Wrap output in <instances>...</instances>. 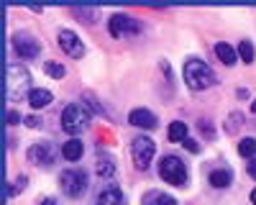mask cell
<instances>
[{
    "instance_id": "obj_1",
    "label": "cell",
    "mask_w": 256,
    "mask_h": 205,
    "mask_svg": "<svg viewBox=\"0 0 256 205\" xmlns=\"http://www.w3.org/2000/svg\"><path fill=\"white\" fill-rule=\"evenodd\" d=\"M184 82L192 90H208L218 82V77H216V72H212V67L208 64V62L187 59L184 62Z\"/></svg>"
},
{
    "instance_id": "obj_2",
    "label": "cell",
    "mask_w": 256,
    "mask_h": 205,
    "mask_svg": "<svg viewBox=\"0 0 256 205\" xmlns=\"http://www.w3.org/2000/svg\"><path fill=\"white\" fill-rule=\"evenodd\" d=\"M90 120H92V116H90L84 102H70V106L62 110V128L67 134H72V136L82 134L90 126Z\"/></svg>"
},
{
    "instance_id": "obj_3",
    "label": "cell",
    "mask_w": 256,
    "mask_h": 205,
    "mask_svg": "<svg viewBox=\"0 0 256 205\" xmlns=\"http://www.w3.org/2000/svg\"><path fill=\"white\" fill-rule=\"evenodd\" d=\"M6 95H8V100H20L24 95H31V74H28V70H24L20 64L8 67Z\"/></svg>"
},
{
    "instance_id": "obj_4",
    "label": "cell",
    "mask_w": 256,
    "mask_h": 205,
    "mask_svg": "<svg viewBox=\"0 0 256 205\" xmlns=\"http://www.w3.org/2000/svg\"><path fill=\"white\" fill-rule=\"evenodd\" d=\"M159 174H162V180H164V182L174 184V188H180V184H184V182L190 180V170H187V164H184L180 156H174V154L162 156V162H159Z\"/></svg>"
},
{
    "instance_id": "obj_5",
    "label": "cell",
    "mask_w": 256,
    "mask_h": 205,
    "mask_svg": "<svg viewBox=\"0 0 256 205\" xmlns=\"http://www.w3.org/2000/svg\"><path fill=\"white\" fill-rule=\"evenodd\" d=\"M59 184H62L64 195L82 198L84 190H88V172L84 170H64L62 177H59Z\"/></svg>"
},
{
    "instance_id": "obj_6",
    "label": "cell",
    "mask_w": 256,
    "mask_h": 205,
    "mask_svg": "<svg viewBox=\"0 0 256 205\" xmlns=\"http://www.w3.org/2000/svg\"><path fill=\"white\" fill-rule=\"evenodd\" d=\"M154 154H156V144L148 138V136H136L131 141V156H134L136 170H148V164H152Z\"/></svg>"
},
{
    "instance_id": "obj_7",
    "label": "cell",
    "mask_w": 256,
    "mask_h": 205,
    "mask_svg": "<svg viewBox=\"0 0 256 205\" xmlns=\"http://www.w3.org/2000/svg\"><path fill=\"white\" fill-rule=\"evenodd\" d=\"M108 28H110V34H113L116 38H126V36L141 34V24H138L136 18L126 16V13H116V16H110Z\"/></svg>"
},
{
    "instance_id": "obj_8",
    "label": "cell",
    "mask_w": 256,
    "mask_h": 205,
    "mask_svg": "<svg viewBox=\"0 0 256 205\" xmlns=\"http://www.w3.org/2000/svg\"><path fill=\"white\" fill-rule=\"evenodd\" d=\"M26 156H28L31 164H44V167H49L56 159V149L52 146V141H38L26 152Z\"/></svg>"
},
{
    "instance_id": "obj_9",
    "label": "cell",
    "mask_w": 256,
    "mask_h": 205,
    "mask_svg": "<svg viewBox=\"0 0 256 205\" xmlns=\"http://www.w3.org/2000/svg\"><path fill=\"white\" fill-rule=\"evenodd\" d=\"M13 49H16L18 56H24V59H36L41 54V44L28 34H16L13 36Z\"/></svg>"
},
{
    "instance_id": "obj_10",
    "label": "cell",
    "mask_w": 256,
    "mask_h": 205,
    "mask_svg": "<svg viewBox=\"0 0 256 205\" xmlns=\"http://www.w3.org/2000/svg\"><path fill=\"white\" fill-rule=\"evenodd\" d=\"M59 49L67 56H72V59H80L84 54V44L80 41V36L74 31H67V28L59 31Z\"/></svg>"
},
{
    "instance_id": "obj_11",
    "label": "cell",
    "mask_w": 256,
    "mask_h": 205,
    "mask_svg": "<svg viewBox=\"0 0 256 205\" xmlns=\"http://www.w3.org/2000/svg\"><path fill=\"white\" fill-rule=\"evenodd\" d=\"M128 123L131 126H136V128H146V131H152V128H156V116L152 113V110H146V108H136V110H131L128 113Z\"/></svg>"
},
{
    "instance_id": "obj_12",
    "label": "cell",
    "mask_w": 256,
    "mask_h": 205,
    "mask_svg": "<svg viewBox=\"0 0 256 205\" xmlns=\"http://www.w3.org/2000/svg\"><path fill=\"white\" fill-rule=\"evenodd\" d=\"M98 205H123V192L118 184H102V190L98 192Z\"/></svg>"
},
{
    "instance_id": "obj_13",
    "label": "cell",
    "mask_w": 256,
    "mask_h": 205,
    "mask_svg": "<svg viewBox=\"0 0 256 205\" xmlns=\"http://www.w3.org/2000/svg\"><path fill=\"white\" fill-rule=\"evenodd\" d=\"M52 100H54V98H52V92H49V90H44V88H34V90H31V95H28V102H31V108H34V110L46 108Z\"/></svg>"
},
{
    "instance_id": "obj_14",
    "label": "cell",
    "mask_w": 256,
    "mask_h": 205,
    "mask_svg": "<svg viewBox=\"0 0 256 205\" xmlns=\"http://www.w3.org/2000/svg\"><path fill=\"white\" fill-rule=\"evenodd\" d=\"M84 146H82V141L80 138H70V141H64V146H62V154L67 162H77L82 156Z\"/></svg>"
},
{
    "instance_id": "obj_15",
    "label": "cell",
    "mask_w": 256,
    "mask_h": 205,
    "mask_svg": "<svg viewBox=\"0 0 256 205\" xmlns=\"http://www.w3.org/2000/svg\"><path fill=\"white\" fill-rule=\"evenodd\" d=\"M216 54H218V59L223 62V64H236L238 62V56H236V49H233L230 44H226V41H220V44H216Z\"/></svg>"
},
{
    "instance_id": "obj_16",
    "label": "cell",
    "mask_w": 256,
    "mask_h": 205,
    "mask_svg": "<svg viewBox=\"0 0 256 205\" xmlns=\"http://www.w3.org/2000/svg\"><path fill=\"white\" fill-rule=\"evenodd\" d=\"M95 170H98V177L100 180H113L116 177V164L110 156H100L98 164H95Z\"/></svg>"
},
{
    "instance_id": "obj_17",
    "label": "cell",
    "mask_w": 256,
    "mask_h": 205,
    "mask_svg": "<svg viewBox=\"0 0 256 205\" xmlns=\"http://www.w3.org/2000/svg\"><path fill=\"white\" fill-rule=\"evenodd\" d=\"M230 180H233L230 170H212L210 172V184H212V188H228Z\"/></svg>"
},
{
    "instance_id": "obj_18",
    "label": "cell",
    "mask_w": 256,
    "mask_h": 205,
    "mask_svg": "<svg viewBox=\"0 0 256 205\" xmlns=\"http://www.w3.org/2000/svg\"><path fill=\"white\" fill-rule=\"evenodd\" d=\"M144 205H177V200L172 198V195H164V192H148L146 198H144Z\"/></svg>"
},
{
    "instance_id": "obj_19",
    "label": "cell",
    "mask_w": 256,
    "mask_h": 205,
    "mask_svg": "<svg viewBox=\"0 0 256 205\" xmlns=\"http://www.w3.org/2000/svg\"><path fill=\"white\" fill-rule=\"evenodd\" d=\"M72 13L80 18V20H88V24H92V20H98L100 18V10L98 8H82V6H72Z\"/></svg>"
},
{
    "instance_id": "obj_20",
    "label": "cell",
    "mask_w": 256,
    "mask_h": 205,
    "mask_svg": "<svg viewBox=\"0 0 256 205\" xmlns=\"http://www.w3.org/2000/svg\"><path fill=\"white\" fill-rule=\"evenodd\" d=\"M184 138H187V126L182 120H174L172 126H169V141H174V144H184Z\"/></svg>"
},
{
    "instance_id": "obj_21",
    "label": "cell",
    "mask_w": 256,
    "mask_h": 205,
    "mask_svg": "<svg viewBox=\"0 0 256 205\" xmlns=\"http://www.w3.org/2000/svg\"><path fill=\"white\" fill-rule=\"evenodd\" d=\"M241 126H244V113H230L228 118H226V131L228 134H238L241 131Z\"/></svg>"
},
{
    "instance_id": "obj_22",
    "label": "cell",
    "mask_w": 256,
    "mask_h": 205,
    "mask_svg": "<svg viewBox=\"0 0 256 205\" xmlns=\"http://www.w3.org/2000/svg\"><path fill=\"white\" fill-rule=\"evenodd\" d=\"M238 56L246 62V64H251V62H254V56H256V49H254V44H251V41H241V44H238Z\"/></svg>"
},
{
    "instance_id": "obj_23",
    "label": "cell",
    "mask_w": 256,
    "mask_h": 205,
    "mask_svg": "<svg viewBox=\"0 0 256 205\" xmlns=\"http://www.w3.org/2000/svg\"><path fill=\"white\" fill-rule=\"evenodd\" d=\"M238 154L246 156V159H251V156L256 154V138H244V141L238 144Z\"/></svg>"
},
{
    "instance_id": "obj_24",
    "label": "cell",
    "mask_w": 256,
    "mask_h": 205,
    "mask_svg": "<svg viewBox=\"0 0 256 205\" xmlns=\"http://www.w3.org/2000/svg\"><path fill=\"white\" fill-rule=\"evenodd\" d=\"M44 72L52 74L54 80H64V67L56 64V62H46V64H44Z\"/></svg>"
},
{
    "instance_id": "obj_25",
    "label": "cell",
    "mask_w": 256,
    "mask_h": 205,
    "mask_svg": "<svg viewBox=\"0 0 256 205\" xmlns=\"http://www.w3.org/2000/svg\"><path fill=\"white\" fill-rule=\"evenodd\" d=\"M26 184H28V180H26L24 174L16 177V180H13V184H8V195H10V198H13V195H18L20 190H26Z\"/></svg>"
},
{
    "instance_id": "obj_26",
    "label": "cell",
    "mask_w": 256,
    "mask_h": 205,
    "mask_svg": "<svg viewBox=\"0 0 256 205\" xmlns=\"http://www.w3.org/2000/svg\"><path fill=\"white\" fill-rule=\"evenodd\" d=\"M184 149L192 152V154H200V144H198V141H192V138H184Z\"/></svg>"
},
{
    "instance_id": "obj_27",
    "label": "cell",
    "mask_w": 256,
    "mask_h": 205,
    "mask_svg": "<svg viewBox=\"0 0 256 205\" xmlns=\"http://www.w3.org/2000/svg\"><path fill=\"white\" fill-rule=\"evenodd\" d=\"M20 120H24V118H20L16 110H8V123H10V126H16V123H20Z\"/></svg>"
},
{
    "instance_id": "obj_28",
    "label": "cell",
    "mask_w": 256,
    "mask_h": 205,
    "mask_svg": "<svg viewBox=\"0 0 256 205\" xmlns=\"http://www.w3.org/2000/svg\"><path fill=\"white\" fill-rule=\"evenodd\" d=\"M24 123H26V126H31V128H38V123H41V120H38L36 116H28V118H24Z\"/></svg>"
},
{
    "instance_id": "obj_29",
    "label": "cell",
    "mask_w": 256,
    "mask_h": 205,
    "mask_svg": "<svg viewBox=\"0 0 256 205\" xmlns=\"http://www.w3.org/2000/svg\"><path fill=\"white\" fill-rule=\"evenodd\" d=\"M200 131L208 134V136H212V126H210V123H205V120H200Z\"/></svg>"
},
{
    "instance_id": "obj_30",
    "label": "cell",
    "mask_w": 256,
    "mask_h": 205,
    "mask_svg": "<svg viewBox=\"0 0 256 205\" xmlns=\"http://www.w3.org/2000/svg\"><path fill=\"white\" fill-rule=\"evenodd\" d=\"M248 174L256 180V159H251V162H248Z\"/></svg>"
},
{
    "instance_id": "obj_31",
    "label": "cell",
    "mask_w": 256,
    "mask_h": 205,
    "mask_svg": "<svg viewBox=\"0 0 256 205\" xmlns=\"http://www.w3.org/2000/svg\"><path fill=\"white\" fill-rule=\"evenodd\" d=\"M38 205H56V200H54V198H41Z\"/></svg>"
},
{
    "instance_id": "obj_32",
    "label": "cell",
    "mask_w": 256,
    "mask_h": 205,
    "mask_svg": "<svg viewBox=\"0 0 256 205\" xmlns=\"http://www.w3.org/2000/svg\"><path fill=\"white\" fill-rule=\"evenodd\" d=\"M251 202H254V205H256V188H254V190H251Z\"/></svg>"
},
{
    "instance_id": "obj_33",
    "label": "cell",
    "mask_w": 256,
    "mask_h": 205,
    "mask_svg": "<svg viewBox=\"0 0 256 205\" xmlns=\"http://www.w3.org/2000/svg\"><path fill=\"white\" fill-rule=\"evenodd\" d=\"M251 113H256V100L251 102Z\"/></svg>"
}]
</instances>
